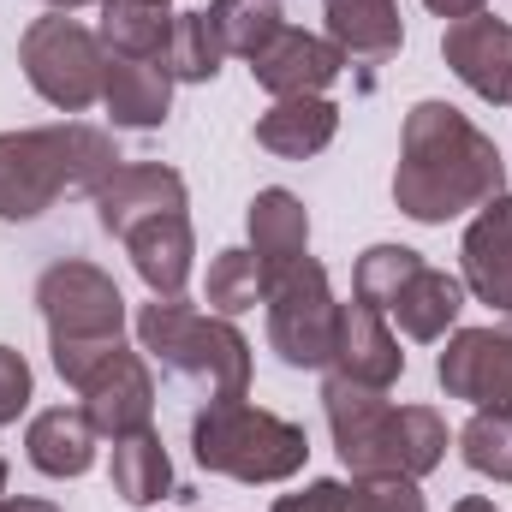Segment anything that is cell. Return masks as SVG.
Here are the masks:
<instances>
[{"label": "cell", "mask_w": 512, "mask_h": 512, "mask_svg": "<svg viewBox=\"0 0 512 512\" xmlns=\"http://www.w3.org/2000/svg\"><path fill=\"white\" fill-rule=\"evenodd\" d=\"M251 251L262 268H280L292 256H310V209L286 191V185H268L251 197Z\"/></svg>", "instance_id": "7402d4cb"}, {"label": "cell", "mask_w": 512, "mask_h": 512, "mask_svg": "<svg viewBox=\"0 0 512 512\" xmlns=\"http://www.w3.org/2000/svg\"><path fill=\"white\" fill-rule=\"evenodd\" d=\"M459 310H465V280H459V274H447V268L417 262V268H411V280L393 292V304H387L382 316H393V322L405 328V340H423V346H429V340L453 334Z\"/></svg>", "instance_id": "d6986e66"}, {"label": "cell", "mask_w": 512, "mask_h": 512, "mask_svg": "<svg viewBox=\"0 0 512 512\" xmlns=\"http://www.w3.org/2000/svg\"><path fill=\"white\" fill-rule=\"evenodd\" d=\"M0 512H60L54 501H30V495H0Z\"/></svg>", "instance_id": "836d02e7"}, {"label": "cell", "mask_w": 512, "mask_h": 512, "mask_svg": "<svg viewBox=\"0 0 512 512\" xmlns=\"http://www.w3.org/2000/svg\"><path fill=\"white\" fill-rule=\"evenodd\" d=\"M423 6H429L435 18H447V24H453V18H471V12H483V0H423Z\"/></svg>", "instance_id": "d6a6232c"}, {"label": "cell", "mask_w": 512, "mask_h": 512, "mask_svg": "<svg viewBox=\"0 0 512 512\" xmlns=\"http://www.w3.org/2000/svg\"><path fill=\"white\" fill-rule=\"evenodd\" d=\"M137 340L167 376L203 387L209 399H245L251 387V340L233 328V316L197 310L185 298H149L137 310Z\"/></svg>", "instance_id": "277c9868"}, {"label": "cell", "mask_w": 512, "mask_h": 512, "mask_svg": "<svg viewBox=\"0 0 512 512\" xmlns=\"http://www.w3.org/2000/svg\"><path fill=\"white\" fill-rule=\"evenodd\" d=\"M120 167L126 161H120L114 137L84 126V120L0 131V221H36L66 191L96 197Z\"/></svg>", "instance_id": "3957f363"}, {"label": "cell", "mask_w": 512, "mask_h": 512, "mask_svg": "<svg viewBox=\"0 0 512 512\" xmlns=\"http://www.w3.org/2000/svg\"><path fill=\"white\" fill-rule=\"evenodd\" d=\"M268 512H346V483L316 477V483H304L298 495H280Z\"/></svg>", "instance_id": "1f68e13d"}, {"label": "cell", "mask_w": 512, "mask_h": 512, "mask_svg": "<svg viewBox=\"0 0 512 512\" xmlns=\"http://www.w3.org/2000/svg\"><path fill=\"white\" fill-rule=\"evenodd\" d=\"M167 30H173L167 0H102V30H96V36H102L108 54H126V60H161Z\"/></svg>", "instance_id": "cb8c5ba5"}, {"label": "cell", "mask_w": 512, "mask_h": 512, "mask_svg": "<svg viewBox=\"0 0 512 512\" xmlns=\"http://www.w3.org/2000/svg\"><path fill=\"white\" fill-rule=\"evenodd\" d=\"M328 12V42L346 54V60H393L405 48V18H399V0H322Z\"/></svg>", "instance_id": "ffe728a7"}, {"label": "cell", "mask_w": 512, "mask_h": 512, "mask_svg": "<svg viewBox=\"0 0 512 512\" xmlns=\"http://www.w3.org/2000/svg\"><path fill=\"white\" fill-rule=\"evenodd\" d=\"M346 72V54L316 36V30H280L262 54L251 60V78L274 96V102H292V96H328V84Z\"/></svg>", "instance_id": "7c38bea8"}, {"label": "cell", "mask_w": 512, "mask_h": 512, "mask_svg": "<svg viewBox=\"0 0 512 512\" xmlns=\"http://www.w3.org/2000/svg\"><path fill=\"white\" fill-rule=\"evenodd\" d=\"M441 60L453 66V78L483 96L489 108H512V24L495 12H471L453 18L441 36Z\"/></svg>", "instance_id": "8fae6325"}, {"label": "cell", "mask_w": 512, "mask_h": 512, "mask_svg": "<svg viewBox=\"0 0 512 512\" xmlns=\"http://www.w3.org/2000/svg\"><path fill=\"white\" fill-rule=\"evenodd\" d=\"M18 66L30 78V90L60 108V114H84L102 102V66H108V48L96 30H84L78 18L66 12H48L36 18L24 36H18Z\"/></svg>", "instance_id": "52a82bcc"}, {"label": "cell", "mask_w": 512, "mask_h": 512, "mask_svg": "<svg viewBox=\"0 0 512 512\" xmlns=\"http://www.w3.org/2000/svg\"><path fill=\"white\" fill-rule=\"evenodd\" d=\"M453 512H501V507H495V501H483V495H465Z\"/></svg>", "instance_id": "e575fe53"}, {"label": "cell", "mask_w": 512, "mask_h": 512, "mask_svg": "<svg viewBox=\"0 0 512 512\" xmlns=\"http://www.w3.org/2000/svg\"><path fill=\"white\" fill-rule=\"evenodd\" d=\"M155 215H185V179L161 161H131L96 191V221L114 239H126L131 227H143Z\"/></svg>", "instance_id": "9a60e30c"}, {"label": "cell", "mask_w": 512, "mask_h": 512, "mask_svg": "<svg viewBox=\"0 0 512 512\" xmlns=\"http://www.w3.org/2000/svg\"><path fill=\"white\" fill-rule=\"evenodd\" d=\"M459 459L489 483H512V411H477L459 429Z\"/></svg>", "instance_id": "83f0119b"}, {"label": "cell", "mask_w": 512, "mask_h": 512, "mask_svg": "<svg viewBox=\"0 0 512 512\" xmlns=\"http://www.w3.org/2000/svg\"><path fill=\"white\" fill-rule=\"evenodd\" d=\"M161 66H167L173 84H215V72L227 66V42L215 36L209 12H173L167 48H161Z\"/></svg>", "instance_id": "d4e9b609"}, {"label": "cell", "mask_w": 512, "mask_h": 512, "mask_svg": "<svg viewBox=\"0 0 512 512\" xmlns=\"http://www.w3.org/2000/svg\"><path fill=\"white\" fill-rule=\"evenodd\" d=\"M328 370L346 376V382H358V387H382V393L405 376V352H399V340H393V328H387V316L376 304H364V298L340 304V328H334Z\"/></svg>", "instance_id": "5bb4252c"}, {"label": "cell", "mask_w": 512, "mask_h": 512, "mask_svg": "<svg viewBox=\"0 0 512 512\" xmlns=\"http://www.w3.org/2000/svg\"><path fill=\"white\" fill-rule=\"evenodd\" d=\"M507 191L501 143L471 126L453 102H417L399 131V167H393V203L417 227H447L489 197Z\"/></svg>", "instance_id": "6da1fadb"}, {"label": "cell", "mask_w": 512, "mask_h": 512, "mask_svg": "<svg viewBox=\"0 0 512 512\" xmlns=\"http://www.w3.org/2000/svg\"><path fill=\"white\" fill-rule=\"evenodd\" d=\"M262 304H268V346L292 370H328L340 304L328 286V268L316 256H292L280 268H262Z\"/></svg>", "instance_id": "8992f818"}, {"label": "cell", "mask_w": 512, "mask_h": 512, "mask_svg": "<svg viewBox=\"0 0 512 512\" xmlns=\"http://www.w3.org/2000/svg\"><path fill=\"white\" fill-rule=\"evenodd\" d=\"M435 382L447 399H465L477 411H512V316L495 328L447 334V352L435 358Z\"/></svg>", "instance_id": "9c48e42d"}, {"label": "cell", "mask_w": 512, "mask_h": 512, "mask_svg": "<svg viewBox=\"0 0 512 512\" xmlns=\"http://www.w3.org/2000/svg\"><path fill=\"white\" fill-rule=\"evenodd\" d=\"M54 12H78V6H90V0H48Z\"/></svg>", "instance_id": "d590c367"}, {"label": "cell", "mask_w": 512, "mask_h": 512, "mask_svg": "<svg viewBox=\"0 0 512 512\" xmlns=\"http://www.w3.org/2000/svg\"><path fill=\"white\" fill-rule=\"evenodd\" d=\"M108 471H114V495L126 507H155L161 495H173V459H167L155 423L126 435V441H114V465Z\"/></svg>", "instance_id": "603a6c76"}, {"label": "cell", "mask_w": 512, "mask_h": 512, "mask_svg": "<svg viewBox=\"0 0 512 512\" xmlns=\"http://www.w3.org/2000/svg\"><path fill=\"white\" fill-rule=\"evenodd\" d=\"M209 24L227 42V54L256 60L280 30H286V6L280 0H209Z\"/></svg>", "instance_id": "484cf974"}, {"label": "cell", "mask_w": 512, "mask_h": 512, "mask_svg": "<svg viewBox=\"0 0 512 512\" xmlns=\"http://www.w3.org/2000/svg\"><path fill=\"white\" fill-rule=\"evenodd\" d=\"M6 477H12V471H6V453H0V495H6Z\"/></svg>", "instance_id": "8d00e7d4"}, {"label": "cell", "mask_w": 512, "mask_h": 512, "mask_svg": "<svg viewBox=\"0 0 512 512\" xmlns=\"http://www.w3.org/2000/svg\"><path fill=\"white\" fill-rule=\"evenodd\" d=\"M102 108L114 114V126L155 131L173 114V78H167V66L161 60L108 54V66H102Z\"/></svg>", "instance_id": "ac0fdd59"}, {"label": "cell", "mask_w": 512, "mask_h": 512, "mask_svg": "<svg viewBox=\"0 0 512 512\" xmlns=\"http://www.w3.org/2000/svg\"><path fill=\"white\" fill-rule=\"evenodd\" d=\"M36 310L48 322V346H114L126 334V298L114 286V274H102L84 256H66L54 268H42L36 280Z\"/></svg>", "instance_id": "ba28073f"}, {"label": "cell", "mask_w": 512, "mask_h": 512, "mask_svg": "<svg viewBox=\"0 0 512 512\" xmlns=\"http://www.w3.org/2000/svg\"><path fill=\"white\" fill-rule=\"evenodd\" d=\"M96 423H90V411L84 405H48V411H36L30 417V429H24V459L42 471V477H84L90 465H96Z\"/></svg>", "instance_id": "e0dca14e"}, {"label": "cell", "mask_w": 512, "mask_h": 512, "mask_svg": "<svg viewBox=\"0 0 512 512\" xmlns=\"http://www.w3.org/2000/svg\"><path fill=\"white\" fill-rule=\"evenodd\" d=\"M322 411L352 477H429L447 459V417L435 405H393L382 387H358L328 370Z\"/></svg>", "instance_id": "7a4b0ae2"}, {"label": "cell", "mask_w": 512, "mask_h": 512, "mask_svg": "<svg viewBox=\"0 0 512 512\" xmlns=\"http://www.w3.org/2000/svg\"><path fill=\"white\" fill-rule=\"evenodd\" d=\"M459 262H465V292L489 310L512 316V191L489 197L477 209V221L459 239Z\"/></svg>", "instance_id": "4fadbf2b"}, {"label": "cell", "mask_w": 512, "mask_h": 512, "mask_svg": "<svg viewBox=\"0 0 512 512\" xmlns=\"http://www.w3.org/2000/svg\"><path fill=\"white\" fill-rule=\"evenodd\" d=\"M423 256L405 251V245H370V251L358 256V268H352V292L364 298V304H376V310H387L393 304V292L411 280V268H417Z\"/></svg>", "instance_id": "f1b7e54d"}, {"label": "cell", "mask_w": 512, "mask_h": 512, "mask_svg": "<svg viewBox=\"0 0 512 512\" xmlns=\"http://www.w3.org/2000/svg\"><path fill=\"white\" fill-rule=\"evenodd\" d=\"M78 393H84L96 435H108V441H126L137 429H149V417H155V376H149L143 352H131L126 340L84 370Z\"/></svg>", "instance_id": "30bf717a"}, {"label": "cell", "mask_w": 512, "mask_h": 512, "mask_svg": "<svg viewBox=\"0 0 512 512\" xmlns=\"http://www.w3.org/2000/svg\"><path fill=\"white\" fill-rule=\"evenodd\" d=\"M346 512H429L417 477H352Z\"/></svg>", "instance_id": "f546056e"}, {"label": "cell", "mask_w": 512, "mask_h": 512, "mask_svg": "<svg viewBox=\"0 0 512 512\" xmlns=\"http://www.w3.org/2000/svg\"><path fill=\"white\" fill-rule=\"evenodd\" d=\"M340 131V108L328 96H292V102H274L262 120H256V143L268 155H286V161H304V155H322Z\"/></svg>", "instance_id": "44dd1931"}, {"label": "cell", "mask_w": 512, "mask_h": 512, "mask_svg": "<svg viewBox=\"0 0 512 512\" xmlns=\"http://www.w3.org/2000/svg\"><path fill=\"white\" fill-rule=\"evenodd\" d=\"M203 304L215 316H245L262 304V262L251 245H233L209 262V280H203Z\"/></svg>", "instance_id": "4316f807"}, {"label": "cell", "mask_w": 512, "mask_h": 512, "mask_svg": "<svg viewBox=\"0 0 512 512\" xmlns=\"http://www.w3.org/2000/svg\"><path fill=\"white\" fill-rule=\"evenodd\" d=\"M191 453L203 471L233 483H286L304 471L310 441L298 423L262 411L251 399H209L191 417Z\"/></svg>", "instance_id": "5b68a950"}, {"label": "cell", "mask_w": 512, "mask_h": 512, "mask_svg": "<svg viewBox=\"0 0 512 512\" xmlns=\"http://www.w3.org/2000/svg\"><path fill=\"white\" fill-rule=\"evenodd\" d=\"M30 387H36V382H30V364H24V352L0 346V429L24 417V405H30Z\"/></svg>", "instance_id": "4dcf8cb0"}, {"label": "cell", "mask_w": 512, "mask_h": 512, "mask_svg": "<svg viewBox=\"0 0 512 512\" xmlns=\"http://www.w3.org/2000/svg\"><path fill=\"white\" fill-rule=\"evenodd\" d=\"M120 245H126L137 280L149 286V298H179V292H185V280H191V256H197L191 215H155V221L131 227Z\"/></svg>", "instance_id": "2e32d148"}]
</instances>
